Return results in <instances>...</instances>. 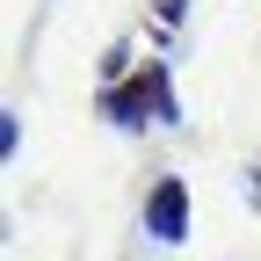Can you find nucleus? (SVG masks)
<instances>
[{"instance_id": "nucleus-2", "label": "nucleus", "mask_w": 261, "mask_h": 261, "mask_svg": "<svg viewBox=\"0 0 261 261\" xmlns=\"http://www.w3.org/2000/svg\"><path fill=\"white\" fill-rule=\"evenodd\" d=\"M145 240H160V247H181L189 240V181L181 174H160L145 189Z\"/></svg>"}, {"instance_id": "nucleus-1", "label": "nucleus", "mask_w": 261, "mask_h": 261, "mask_svg": "<svg viewBox=\"0 0 261 261\" xmlns=\"http://www.w3.org/2000/svg\"><path fill=\"white\" fill-rule=\"evenodd\" d=\"M102 116H109L116 130L181 123V102H174V87H167V65H145L138 80H123V87H102Z\"/></svg>"}]
</instances>
